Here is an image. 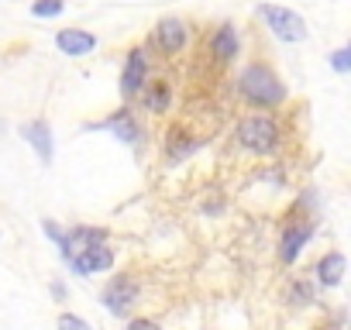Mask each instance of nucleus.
<instances>
[{"instance_id":"nucleus-14","label":"nucleus","mask_w":351,"mask_h":330,"mask_svg":"<svg viewBox=\"0 0 351 330\" xmlns=\"http://www.w3.org/2000/svg\"><path fill=\"white\" fill-rule=\"evenodd\" d=\"M138 100H141V107H145L148 114H165V110L172 107V86H169L165 79L145 83V90L138 93Z\"/></svg>"},{"instance_id":"nucleus-18","label":"nucleus","mask_w":351,"mask_h":330,"mask_svg":"<svg viewBox=\"0 0 351 330\" xmlns=\"http://www.w3.org/2000/svg\"><path fill=\"white\" fill-rule=\"evenodd\" d=\"M59 330H93L83 316H76V313H62L59 316Z\"/></svg>"},{"instance_id":"nucleus-2","label":"nucleus","mask_w":351,"mask_h":330,"mask_svg":"<svg viewBox=\"0 0 351 330\" xmlns=\"http://www.w3.org/2000/svg\"><path fill=\"white\" fill-rule=\"evenodd\" d=\"M234 141L241 148L255 151V155H272L279 148V141H282V131H279V124L272 117L255 114V117H241L234 124Z\"/></svg>"},{"instance_id":"nucleus-13","label":"nucleus","mask_w":351,"mask_h":330,"mask_svg":"<svg viewBox=\"0 0 351 330\" xmlns=\"http://www.w3.org/2000/svg\"><path fill=\"white\" fill-rule=\"evenodd\" d=\"M197 144H200V141H197L186 127H180V124L165 131V158H169V162H183V158H190V155L197 151Z\"/></svg>"},{"instance_id":"nucleus-7","label":"nucleus","mask_w":351,"mask_h":330,"mask_svg":"<svg viewBox=\"0 0 351 330\" xmlns=\"http://www.w3.org/2000/svg\"><path fill=\"white\" fill-rule=\"evenodd\" d=\"M100 299H104V306H107L114 316H128L131 306H134V299H138V285H134L131 275H114V279L107 282V289H104Z\"/></svg>"},{"instance_id":"nucleus-4","label":"nucleus","mask_w":351,"mask_h":330,"mask_svg":"<svg viewBox=\"0 0 351 330\" xmlns=\"http://www.w3.org/2000/svg\"><path fill=\"white\" fill-rule=\"evenodd\" d=\"M186 42H190V25L186 21H180V18H162L155 28H152V38H148V45L155 49V52H162V55H180L183 49H186Z\"/></svg>"},{"instance_id":"nucleus-5","label":"nucleus","mask_w":351,"mask_h":330,"mask_svg":"<svg viewBox=\"0 0 351 330\" xmlns=\"http://www.w3.org/2000/svg\"><path fill=\"white\" fill-rule=\"evenodd\" d=\"M148 83V52L138 45L128 52L124 59V69H121V97L124 100H138V93L145 90Z\"/></svg>"},{"instance_id":"nucleus-17","label":"nucleus","mask_w":351,"mask_h":330,"mask_svg":"<svg viewBox=\"0 0 351 330\" xmlns=\"http://www.w3.org/2000/svg\"><path fill=\"white\" fill-rule=\"evenodd\" d=\"M330 69H334L337 76H348V73H351V49H348V45H341V49L330 55Z\"/></svg>"},{"instance_id":"nucleus-16","label":"nucleus","mask_w":351,"mask_h":330,"mask_svg":"<svg viewBox=\"0 0 351 330\" xmlns=\"http://www.w3.org/2000/svg\"><path fill=\"white\" fill-rule=\"evenodd\" d=\"M62 11H66V0H35L32 4V18H38V21L59 18Z\"/></svg>"},{"instance_id":"nucleus-19","label":"nucleus","mask_w":351,"mask_h":330,"mask_svg":"<svg viewBox=\"0 0 351 330\" xmlns=\"http://www.w3.org/2000/svg\"><path fill=\"white\" fill-rule=\"evenodd\" d=\"M289 299H293V303H296V306H306V303H310V299H313V289H310V285H306V282H296V285H293V289H289Z\"/></svg>"},{"instance_id":"nucleus-12","label":"nucleus","mask_w":351,"mask_h":330,"mask_svg":"<svg viewBox=\"0 0 351 330\" xmlns=\"http://www.w3.org/2000/svg\"><path fill=\"white\" fill-rule=\"evenodd\" d=\"M56 49L69 59H80V55H90L97 49V35L83 31V28H62L56 35Z\"/></svg>"},{"instance_id":"nucleus-15","label":"nucleus","mask_w":351,"mask_h":330,"mask_svg":"<svg viewBox=\"0 0 351 330\" xmlns=\"http://www.w3.org/2000/svg\"><path fill=\"white\" fill-rule=\"evenodd\" d=\"M344 255L341 251H330V255H324L320 262H317V282L324 285V289H334V285H341V279H344Z\"/></svg>"},{"instance_id":"nucleus-1","label":"nucleus","mask_w":351,"mask_h":330,"mask_svg":"<svg viewBox=\"0 0 351 330\" xmlns=\"http://www.w3.org/2000/svg\"><path fill=\"white\" fill-rule=\"evenodd\" d=\"M234 90H238V97H241L245 103H252V107H265V110H272V107H279V103L286 100V86H282V79H279L276 69L265 66V62H248V66L238 73Z\"/></svg>"},{"instance_id":"nucleus-6","label":"nucleus","mask_w":351,"mask_h":330,"mask_svg":"<svg viewBox=\"0 0 351 330\" xmlns=\"http://www.w3.org/2000/svg\"><path fill=\"white\" fill-rule=\"evenodd\" d=\"M207 52H210V59H214V62H221V66L234 62V59L241 55V38H238V28H234L231 21L217 25V28L210 31V38H207Z\"/></svg>"},{"instance_id":"nucleus-3","label":"nucleus","mask_w":351,"mask_h":330,"mask_svg":"<svg viewBox=\"0 0 351 330\" xmlns=\"http://www.w3.org/2000/svg\"><path fill=\"white\" fill-rule=\"evenodd\" d=\"M258 18H262V21L269 25V31H272L279 42H286V45H296V42L306 38V21H303L296 11H289V8L262 4V8H258Z\"/></svg>"},{"instance_id":"nucleus-10","label":"nucleus","mask_w":351,"mask_h":330,"mask_svg":"<svg viewBox=\"0 0 351 330\" xmlns=\"http://www.w3.org/2000/svg\"><path fill=\"white\" fill-rule=\"evenodd\" d=\"M21 138L35 148V155H38V162L42 165H52V158H56V141H52V127H49V120H28V124H21Z\"/></svg>"},{"instance_id":"nucleus-11","label":"nucleus","mask_w":351,"mask_h":330,"mask_svg":"<svg viewBox=\"0 0 351 330\" xmlns=\"http://www.w3.org/2000/svg\"><path fill=\"white\" fill-rule=\"evenodd\" d=\"M310 234H313V220H296V224H289V227L282 231V238H279V258H282L286 265H293L296 255L306 248Z\"/></svg>"},{"instance_id":"nucleus-20","label":"nucleus","mask_w":351,"mask_h":330,"mask_svg":"<svg viewBox=\"0 0 351 330\" xmlns=\"http://www.w3.org/2000/svg\"><path fill=\"white\" fill-rule=\"evenodd\" d=\"M128 330H158V323L148 320V316H134V320L128 323Z\"/></svg>"},{"instance_id":"nucleus-9","label":"nucleus","mask_w":351,"mask_h":330,"mask_svg":"<svg viewBox=\"0 0 351 330\" xmlns=\"http://www.w3.org/2000/svg\"><path fill=\"white\" fill-rule=\"evenodd\" d=\"M66 265H69L73 275H93V272H104V268L114 265V251L107 244H90V248L76 251Z\"/></svg>"},{"instance_id":"nucleus-8","label":"nucleus","mask_w":351,"mask_h":330,"mask_svg":"<svg viewBox=\"0 0 351 330\" xmlns=\"http://www.w3.org/2000/svg\"><path fill=\"white\" fill-rule=\"evenodd\" d=\"M90 131H110L121 144H138V141H141V127H138L131 107H121V110H114L110 117H104L100 124H90Z\"/></svg>"}]
</instances>
